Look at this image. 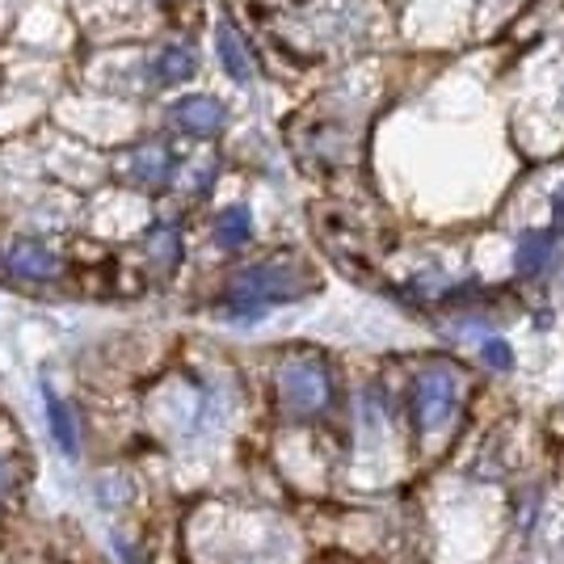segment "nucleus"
<instances>
[{"label":"nucleus","mask_w":564,"mask_h":564,"mask_svg":"<svg viewBox=\"0 0 564 564\" xmlns=\"http://www.w3.org/2000/svg\"><path fill=\"white\" fill-rule=\"evenodd\" d=\"M224 122H228L224 101H215V97H207V94L182 97V101L169 106V127H177L189 140H212V135L224 131Z\"/></svg>","instance_id":"nucleus-4"},{"label":"nucleus","mask_w":564,"mask_h":564,"mask_svg":"<svg viewBox=\"0 0 564 564\" xmlns=\"http://www.w3.org/2000/svg\"><path fill=\"white\" fill-rule=\"evenodd\" d=\"M304 291H307V279L295 270V265L261 261V265L240 270V274L228 282L224 312H228V321H261L265 307L291 304V300H300Z\"/></svg>","instance_id":"nucleus-1"},{"label":"nucleus","mask_w":564,"mask_h":564,"mask_svg":"<svg viewBox=\"0 0 564 564\" xmlns=\"http://www.w3.org/2000/svg\"><path fill=\"white\" fill-rule=\"evenodd\" d=\"M127 177L135 182V186H165L169 177H173V156H169L161 143H143L135 148L131 156H127Z\"/></svg>","instance_id":"nucleus-6"},{"label":"nucleus","mask_w":564,"mask_h":564,"mask_svg":"<svg viewBox=\"0 0 564 564\" xmlns=\"http://www.w3.org/2000/svg\"><path fill=\"white\" fill-rule=\"evenodd\" d=\"M215 51H219V64L228 68V76H232L236 85H249L253 80V59H249V47L240 43L232 22L215 25Z\"/></svg>","instance_id":"nucleus-7"},{"label":"nucleus","mask_w":564,"mask_h":564,"mask_svg":"<svg viewBox=\"0 0 564 564\" xmlns=\"http://www.w3.org/2000/svg\"><path fill=\"white\" fill-rule=\"evenodd\" d=\"M4 270H9L13 279L47 282L59 274V258L51 253L47 245H39V240H13L9 253H4Z\"/></svg>","instance_id":"nucleus-5"},{"label":"nucleus","mask_w":564,"mask_h":564,"mask_svg":"<svg viewBox=\"0 0 564 564\" xmlns=\"http://www.w3.org/2000/svg\"><path fill=\"white\" fill-rule=\"evenodd\" d=\"M547 261H552V232H527L518 240L514 270L522 279H535Z\"/></svg>","instance_id":"nucleus-10"},{"label":"nucleus","mask_w":564,"mask_h":564,"mask_svg":"<svg viewBox=\"0 0 564 564\" xmlns=\"http://www.w3.org/2000/svg\"><path fill=\"white\" fill-rule=\"evenodd\" d=\"M194 68H198V59H194V51L189 47H165L156 59H152V76L161 80V85H182V80H189L194 76Z\"/></svg>","instance_id":"nucleus-11"},{"label":"nucleus","mask_w":564,"mask_h":564,"mask_svg":"<svg viewBox=\"0 0 564 564\" xmlns=\"http://www.w3.org/2000/svg\"><path fill=\"white\" fill-rule=\"evenodd\" d=\"M279 397H282V409L295 413V417L321 413L333 397L325 362H316V358H295V362H286L279 371Z\"/></svg>","instance_id":"nucleus-2"},{"label":"nucleus","mask_w":564,"mask_h":564,"mask_svg":"<svg viewBox=\"0 0 564 564\" xmlns=\"http://www.w3.org/2000/svg\"><path fill=\"white\" fill-rule=\"evenodd\" d=\"M249 236H253L249 207H228V212L215 215V245L219 249H240V245H249Z\"/></svg>","instance_id":"nucleus-9"},{"label":"nucleus","mask_w":564,"mask_h":564,"mask_svg":"<svg viewBox=\"0 0 564 564\" xmlns=\"http://www.w3.org/2000/svg\"><path fill=\"white\" fill-rule=\"evenodd\" d=\"M480 358H485V367H494V371H510V367H514V354H510V346H506L501 337H489V341L480 346Z\"/></svg>","instance_id":"nucleus-13"},{"label":"nucleus","mask_w":564,"mask_h":564,"mask_svg":"<svg viewBox=\"0 0 564 564\" xmlns=\"http://www.w3.org/2000/svg\"><path fill=\"white\" fill-rule=\"evenodd\" d=\"M556 224H564V189H561V198H556Z\"/></svg>","instance_id":"nucleus-15"},{"label":"nucleus","mask_w":564,"mask_h":564,"mask_svg":"<svg viewBox=\"0 0 564 564\" xmlns=\"http://www.w3.org/2000/svg\"><path fill=\"white\" fill-rule=\"evenodd\" d=\"M43 400H47L51 438H55V447H59L72 459V455L80 451V434H76V422H72V409L59 397H55V388H51V383H43Z\"/></svg>","instance_id":"nucleus-8"},{"label":"nucleus","mask_w":564,"mask_h":564,"mask_svg":"<svg viewBox=\"0 0 564 564\" xmlns=\"http://www.w3.org/2000/svg\"><path fill=\"white\" fill-rule=\"evenodd\" d=\"M148 249H152V258H156V265H161V270H173V265H177V258H182V240H177V232H173V228H156V232H152V240H148Z\"/></svg>","instance_id":"nucleus-12"},{"label":"nucleus","mask_w":564,"mask_h":564,"mask_svg":"<svg viewBox=\"0 0 564 564\" xmlns=\"http://www.w3.org/2000/svg\"><path fill=\"white\" fill-rule=\"evenodd\" d=\"M455 409H459V376L455 371L434 367V371L417 376V383H413V422L422 434L447 430Z\"/></svg>","instance_id":"nucleus-3"},{"label":"nucleus","mask_w":564,"mask_h":564,"mask_svg":"<svg viewBox=\"0 0 564 564\" xmlns=\"http://www.w3.org/2000/svg\"><path fill=\"white\" fill-rule=\"evenodd\" d=\"M9 494V468H4V464H0V497Z\"/></svg>","instance_id":"nucleus-14"}]
</instances>
